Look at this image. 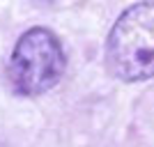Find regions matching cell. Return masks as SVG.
Segmentation results:
<instances>
[{
    "label": "cell",
    "mask_w": 154,
    "mask_h": 147,
    "mask_svg": "<svg viewBox=\"0 0 154 147\" xmlns=\"http://www.w3.org/2000/svg\"><path fill=\"white\" fill-rule=\"evenodd\" d=\"M106 67L124 83L154 78V0L131 5L106 41Z\"/></svg>",
    "instance_id": "1"
},
{
    "label": "cell",
    "mask_w": 154,
    "mask_h": 147,
    "mask_svg": "<svg viewBox=\"0 0 154 147\" xmlns=\"http://www.w3.org/2000/svg\"><path fill=\"white\" fill-rule=\"evenodd\" d=\"M67 67L62 41L48 28H30L19 37L7 62L9 87L21 96H39L60 83Z\"/></svg>",
    "instance_id": "2"
}]
</instances>
